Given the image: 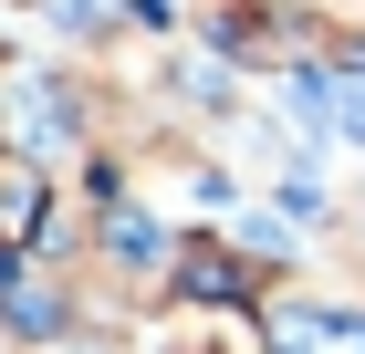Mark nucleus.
Instances as JSON below:
<instances>
[{
	"label": "nucleus",
	"mask_w": 365,
	"mask_h": 354,
	"mask_svg": "<svg viewBox=\"0 0 365 354\" xmlns=\"http://www.w3.org/2000/svg\"><path fill=\"white\" fill-rule=\"evenodd\" d=\"M272 354H365V313H344V302H282Z\"/></svg>",
	"instance_id": "f257e3e1"
}]
</instances>
